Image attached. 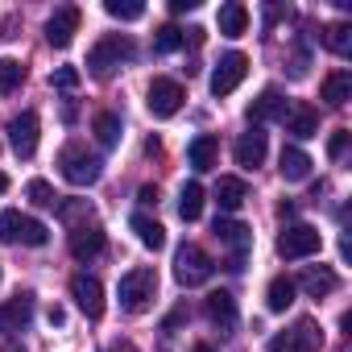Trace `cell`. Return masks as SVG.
I'll use <instances>...</instances> for the list:
<instances>
[{
    "label": "cell",
    "mask_w": 352,
    "mask_h": 352,
    "mask_svg": "<svg viewBox=\"0 0 352 352\" xmlns=\"http://www.w3.org/2000/svg\"><path fill=\"white\" fill-rule=\"evenodd\" d=\"M9 145H13V153L17 157H34L38 153V112H17L13 120H9Z\"/></svg>",
    "instance_id": "cell-13"
},
{
    "label": "cell",
    "mask_w": 352,
    "mask_h": 352,
    "mask_svg": "<svg viewBox=\"0 0 352 352\" xmlns=\"http://www.w3.org/2000/svg\"><path fill=\"white\" fill-rule=\"evenodd\" d=\"M191 352H216V348H212V344H195Z\"/></svg>",
    "instance_id": "cell-42"
},
{
    "label": "cell",
    "mask_w": 352,
    "mask_h": 352,
    "mask_svg": "<svg viewBox=\"0 0 352 352\" xmlns=\"http://www.w3.org/2000/svg\"><path fill=\"white\" fill-rule=\"evenodd\" d=\"M71 298H75V307L87 319H100L104 315V286H100L96 274H75L71 278Z\"/></svg>",
    "instance_id": "cell-12"
},
{
    "label": "cell",
    "mask_w": 352,
    "mask_h": 352,
    "mask_svg": "<svg viewBox=\"0 0 352 352\" xmlns=\"http://www.w3.org/2000/svg\"><path fill=\"white\" fill-rule=\"evenodd\" d=\"M187 46V34L179 30V25H162L157 34H153V50L157 54H174V50H183Z\"/></svg>",
    "instance_id": "cell-31"
},
{
    "label": "cell",
    "mask_w": 352,
    "mask_h": 352,
    "mask_svg": "<svg viewBox=\"0 0 352 352\" xmlns=\"http://www.w3.org/2000/svg\"><path fill=\"white\" fill-rule=\"evenodd\" d=\"M58 212H63V220H79V216H91V208H87V199H79V204H63Z\"/></svg>",
    "instance_id": "cell-37"
},
{
    "label": "cell",
    "mask_w": 352,
    "mask_h": 352,
    "mask_svg": "<svg viewBox=\"0 0 352 352\" xmlns=\"http://www.w3.org/2000/svg\"><path fill=\"white\" fill-rule=\"evenodd\" d=\"M319 348H323V327H315L311 319H302L290 331H278L265 352H319Z\"/></svg>",
    "instance_id": "cell-7"
},
{
    "label": "cell",
    "mask_w": 352,
    "mask_h": 352,
    "mask_svg": "<svg viewBox=\"0 0 352 352\" xmlns=\"http://www.w3.org/2000/svg\"><path fill=\"white\" fill-rule=\"evenodd\" d=\"M204 199H208V191H204L199 183H187V187L179 191V216H183V220H199V216H204Z\"/></svg>",
    "instance_id": "cell-29"
},
{
    "label": "cell",
    "mask_w": 352,
    "mask_h": 352,
    "mask_svg": "<svg viewBox=\"0 0 352 352\" xmlns=\"http://www.w3.org/2000/svg\"><path fill=\"white\" fill-rule=\"evenodd\" d=\"M137 199H141L145 208H149V204H157V187H141V191H137Z\"/></svg>",
    "instance_id": "cell-39"
},
{
    "label": "cell",
    "mask_w": 352,
    "mask_h": 352,
    "mask_svg": "<svg viewBox=\"0 0 352 352\" xmlns=\"http://www.w3.org/2000/svg\"><path fill=\"white\" fill-rule=\"evenodd\" d=\"M319 249H323V236L311 224H290L278 236V257L282 261H302V257H315Z\"/></svg>",
    "instance_id": "cell-6"
},
{
    "label": "cell",
    "mask_w": 352,
    "mask_h": 352,
    "mask_svg": "<svg viewBox=\"0 0 352 352\" xmlns=\"http://www.w3.org/2000/svg\"><path fill=\"white\" fill-rule=\"evenodd\" d=\"M21 83H25V67L17 58H5L0 63V96H13Z\"/></svg>",
    "instance_id": "cell-32"
},
{
    "label": "cell",
    "mask_w": 352,
    "mask_h": 352,
    "mask_svg": "<svg viewBox=\"0 0 352 352\" xmlns=\"http://www.w3.org/2000/svg\"><path fill=\"white\" fill-rule=\"evenodd\" d=\"M157 294V274L149 265H133L129 274H120V286H116V298H120V311L129 315H141Z\"/></svg>",
    "instance_id": "cell-1"
},
{
    "label": "cell",
    "mask_w": 352,
    "mask_h": 352,
    "mask_svg": "<svg viewBox=\"0 0 352 352\" xmlns=\"http://www.w3.org/2000/svg\"><path fill=\"white\" fill-rule=\"evenodd\" d=\"M133 54H137V46H133L129 38L108 34V38H100V42L91 46V54H87V71H91L96 79H112L120 63H133Z\"/></svg>",
    "instance_id": "cell-3"
},
{
    "label": "cell",
    "mask_w": 352,
    "mask_h": 352,
    "mask_svg": "<svg viewBox=\"0 0 352 352\" xmlns=\"http://www.w3.org/2000/svg\"><path fill=\"white\" fill-rule=\"evenodd\" d=\"M50 83H54L58 91H75V87H79V71H75V67H58V71L50 75Z\"/></svg>",
    "instance_id": "cell-35"
},
{
    "label": "cell",
    "mask_w": 352,
    "mask_h": 352,
    "mask_svg": "<svg viewBox=\"0 0 352 352\" xmlns=\"http://www.w3.org/2000/svg\"><path fill=\"white\" fill-rule=\"evenodd\" d=\"M25 195H30V204H34V208H58V204H63V199L54 195V187H50L46 179H30Z\"/></svg>",
    "instance_id": "cell-34"
},
{
    "label": "cell",
    "mask_w": 352,
    "mask_h": 352,
    "mask_svg": "<svg viewBox=\"0 0 352 352\" xmlns=\"http://www.w3.org/2000/svg\"><path fill=\"white\" fill-rule=\"evenodd\" d=\"M294 294H298V286H294V278H286V274H278L270 286H265V307L274 311V315H282V311H290L294 307Z\"/></svg>",
    "instance_id": "cell-23"
},
{
    "label": "cell",
    "mask_w": 352,
    "mask_h": 352,
    "mask_svg": "<svg viewBox=\"0 0 352 352\" xmlns=\"http://www.w3.org/2000/svg\"><path fill=\"white\" fill-rule=\"evenodd\" d=\"M245 199H249V187H245L241 179H220V183H216V204H220V212H241Z\"/></svg>",
    "instance_id": "cell-27"
},
{
    "label": "cell",
    "mask_w": 352,
    "mask_h": 352,
    "mask_svg": "<svg viewBox=\"0 0 352 352\" xmlns=\"http://www.w3.org/2000/svg\"><path fill=\"white\" fill-rule=\"evenodd\" d=\"M212 274H216V261H212L199 245L187 241L179 253H174V278H179V286H187V290H191V286H204Z\"/></svg>",
    "instance_id": "cell-5"
},
{
    "label": "cell",
    "mask_w": 352,
    "mask_h": 352,
    "mask_svg": "<svg viewBox=\"0 0 352 352\" xmlns=\"http://www.w3.org/2000/svg\"><path fill=\"white\" fill-rule=\"evenodd\" d=\"M331 108H344L348 100H352V71H331L327 79H323V91H319Z\"/></svg>",
    "instance_id": "cell-25"
},
{
    "label": "cell",
    "mask_w": 352,
    "mask_h": 352,
    "mask_svg": "<svg viewBox=\"0 0 352 352\" xmlns=\"http://www.w3.org/2000/svg\"><path fill=\"white\" fill-rule=\"evenodd\" d=\"M311 157H307V149H298V145H286L282 149V157H278V170H282V179L286 183H302V179H311Z\"/></svg>",
    "instance_id": "cell-20"
},
{
    "label": "cell",
    "mask_w": 352,
    "mask_h": 352,
    "mask_svg": "<svg viewBox=\"0 0 352 352\" xmlns=\"http://www.w3.org/2000/svg\"><path fill=\"white\" fill-rule=\"evenodd\" d=\"M245 75H249V58H245L241 50H228V54L216 63V71H212V96H216V100H220V96H232Z\"/></svg>",
    "instance_id": "cell-9"
},
{
    "label": "cell",
    "mask_w": 352,
    "mask_h": 352,
    "mask_svg": "<svg viewBox=\"0 0 352 352\" xmlns=\"http://www.w3.org/2000/svg\"><path fill=\"white\" fill-rule=\"evenodd\" d=\"M208 319H212V327H220L224 336H232L236 323H241V315H236V298H232L228 290H212V294H208Z\"/></svg>",
    "instance_id": "cell-17"
},
{
    "label": "cell",
    "mask_w": 352,
    "mask_h": 352,
    "mask_svg": "<svg viewBox=\"0 0 352 352\" xmlns=\"http://www.w3.org/2000/svg\"><path fill=\"white\" fill-rule=\"evenodd\" d=\"M294 286H302L311 298H327V294H336L340 278H336V270H327V265H307V270H302V278H298Z\"/></svg>",
    "instance_id": "cell-19"
},
{
    "label": "cell",
    "mask_w": 352,
    "mask_h": 352,
    "mask_svg": "<svg viewBox=\"0 0 352 352\" xmlns=\"http://www.w3.org/2000/svg\"><path fill=\"white\" fill-rule=\"evenodd\" d=\"M104 13L116 21H137V17H145V5L141 0H104Z\"/></svg>",
    "instance_id": "cell-33"
},
{
    "label": "cell",
    "mask_w": 352,
    "mask_h": 352,
    "mask_svg": "<svg viewBox=\"0 0 352 352\" xmlns=\"http://www.w3.org/2000/svg\"><path fill=\"white\" fill-rule=\"evenodd\" d=\"M58 174L71 183V187H91L100 183V174H104V162L96 153H87V145H63L58 149Z\"/></svg>",
    "instance_id": "cell-2"
},
{
    "label": "cell",
    "mask_w": 352,
    "mask_h": 352,
    "mask_svg": "<svg viewBox=\"0 0 352 352\" xmlns=\"http://www.w3.org/2000/svg\"><path fill=\"white\" fill-rule=\"evenodd\" d=\"M286 133H294L298 141H307V137H319V112H315V108H307V104H290Z\"/></svg>",
    "instance_id": "cell-21"
},
{
    "label": "cell",
    "mask_w": 352,
    "mask_h": 352,
    "mask_svg": "<svg viewBox=\"0 0 352 352\" xmlns=\"http://www.w3.org/2000/svg\"><path fill=\"white\" fill-rule=\"evenodd\" d=\"M348 129H336L331 137H327V157H344V149H348Z\"/></svg>",
    "instance_id": "cell-36"
},
{
    "label": "cell",
    "mask_w": 352,
    "mask_h": 352,
    "mask_svg": "<svg viewBox=\"0 0 352 352\" xmlns=\"http://www.w3.org/2000/svg\"><path fill=\"white\" fill-rule=\"evenodd\" d=\"M91 129H96V141H100L104 149L120 145V133H124V124H120V116H116V112H96Z\"/></svg>",
    "instance_id": "cell-28"
},
{
    "label": "cell",
    "mask_w": 352,
    "mask_h": 352,
    "mask_svg": "<svg viewBox=\"0 0 352 352\" xmlns=\"http://www.w3.org/2000/svg\"><path fill=\"white\" fill-rule=\"evenodd\" d=\"M183 100H187V91H183L179 79H153L149 91H145V104H149V112H153L157 120H170L174 112L183 108Z\"/></svg>",
    "instance_id": "cell-8"
},
{
    "label": "cell",
    "mask_w": 352,
    "mask_h": 352,
    "mask_svg": "<svg viewBox=\"0 0 352 352\" xmlns=\"http://www.w3.org/2000/svg\"><path fill=\"white\" fill-rule=\"evenodd\" d=\"M199 9V0H170V13H191Z\"/></svg>",
    "instance_id": "cell-38"
},
{
    "label": "cell",
    "mask_w": 352,
    "mask_h": 352,
    "mask_svg": "<svg viewBox=\"0 0 352 352\" xmlns=\"http://www.w3.org/2000/svg\"><path fill=\"white\" fill-rule=\"evenodd\" d=\"M79 21H83V13H79L75 5H58V9L50 13V21H46V42H50L54 50H67V46L75 42V34H79Z\"/></svg>",
    "instance_id": "cell-10"
},
{
    "label": "cell",
    "mask_w": 352,
    "mask_h": 352,
    "mask_svg": "<svg viewBox=\"0 0 352 352\" xmlns=\"http://www.w3.org/2000/svg\"><path fill=\"white\" fill-rule=\"evenodd\" d=\"M220 34L224 38H241L245 30H249V9L241 5V0H228V5H220Z\"/></svg>",
    "instance_id": "cell-24"
},
{
    "label": "cell",
    "mask_w": 352,
    "mask_h": 352,
    "mask_svg": "<svg viewBox=\"0 0 352 352\" xmlns=\"http://www.w3.org/2000/svg\"><path fill=\"white\" fill-rule=\"evenodd\" d=\"M187 157H191V166L199 170V174H208L216 162H220V141L212 137V133H199L195 141H191V149H187Z\"/></svg>",
    "instance_id": "cell-22"
},
{
    "label": "cell",
    "mask_w": 352,
    "mask_h": 352,
    "mask_svg": "<svg viewBox=\"0 0 352 352\" xmlns=\"http://www.w3.org/2000/svg\"><path fill=\"white\" fill-rule=\"evenodd\" d=\"M0 352H25V348H17V344H0Z\"/></svg>",
    "instance_id": "cell-40"
},
{
    "label": "cell",
    "mask_w": 352,
    "mask_h": 352,
    "mask_svg": "<svg viewBox=\"0 0 352 352\" xmlns=\"http://www.w3.org/2000/svg\"><path fill=\"white\" fill-rule=\"evenodd\" d=\"M0 241L5 245H30V249H42L46 241H50V228L42 224V220H30V216H21V212H0Z\"/></svg>",
    "instance_id": "cell-4"
},
{
    "label": "cell",
    "mask_w": 352,
    "mask_h": 352,
    "mask_svg": "<svg viewBox=\"0 0 352 352\" xmlns=\"http://www.w3.org/2000/svg\"><path fill=\"white\" fill-rule=\"evenodd\" d=\"M212 232H216V241H220V245H228V249L236 253L228 270H241V257H245V249L253 245V232H249L241 220H228V216H216V228H212Z\"/></svg>",
    "instance_id": "cell-16"
},
{
    "label": "cell",
    "mask_w": 352,
    "mask_h": 352,
    "mask_svg": "<svg viewBox=\"0 0 352 352\" xmlns=\"http://www.w3.org/2000/svg\"><path fill=\"white\" fill-rule=\"evenodd\" d=\"M265 153H270V137H265V129H257V124H249V129L236 137V145H232V157H236V166H245V170H257V166L265 162Z\"/></svg>",
    "instance_id": "cell-11"
},
{
    "label": "cell",
    "mask_w": 352,
    "mask_h": 352,
    "mask_svg": "<svg viewBox=\"0 0 352 352\" xmlns=\"http://www.w3.org/2000/svg\"><path fill=\"white\" fill-rule=\"evenodd\" d=\"M9 191V174H0V195H5Z\"/></svg>",
    "instance_id": "cell-41"
},
{
    "label": "cell",
    "mask_w": 352,
    "mask_h": 352,
    "mask_svg": "<svg viewBox=\"0 0 352 352\" xmlns=\"http://www.w3.org/2000/svg\"><path fill=\"white\" fill-rule=\"evenodd\" d=\"M290 116V100L278 91V87H265L253 104H249V124H270V120H286Z\"/></svg>",
    "instance_id": "cell-14"
},
{
    "label": "cell",
    "mask_w": 352,
    "mask_h": 352,
    "mask_svg": "<svg viewBox=\"0 0 352 352\" xmlns=\"http://www.w3.org/2000/svg\"><path fill=\"white\" fill-rule=\"evenodd\" d=\"M67 249H71V257H75V261H96V257L108 249V236H104V228H100V224H79V228L71 232Z\"/></svg>",
    "instance_id": "cell-15"
},
{
    "label": "cell",
    "mask_w": 352,
    "mask_h": 352,
    "mask_svg": "<svg viewBox=\"0 0 352 352\" xmlns=\"http://www.w3.org/2000/svg\"><path fill=\"white\" fill-rule=\"evenodd\" d=\"M129 228L137 232V241H141L145 249H153V253H157V249H166V228H162L153 216H141V212H137V216L129 220Z\"/></svg>",
    "instance_id": "cell-26"
},
{
    "label": "cell",
    "mask_w": 352,
    "mask_h": 352,
    "mask_svg": "<svg viewBox=\"0 0 352 352\" xmlns=\"http://www.w3.org/2000/svg\"><path fill=\"white\" fill-rule=\"evenodd\" d=\"M30 319H34V294H17L9 302H0V331L5 336L30 327Z\"/></svg>",
    "instance_id": "cell-18"
},
{
    "label": "cell",
    "mask_w": 352,
    "mask_h": 352,
    "mask_svg": "<svg viewBox=\"0 0 352 352\" xmlns=\"http://www.w3.org/2000/svg\"><path fill=\"white\" fill-rule=\"evenodd\" d=\"M323 46H327L331 54L348 58V54H352V25H344V21L327 25V30H323Z\"/></svg>",
    "instance_id": "cell-30"
}]
</instances>
